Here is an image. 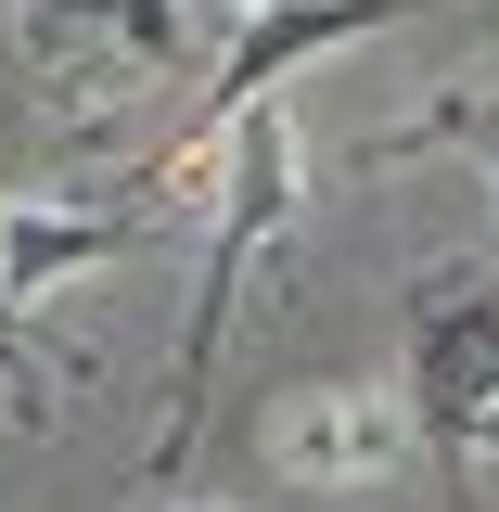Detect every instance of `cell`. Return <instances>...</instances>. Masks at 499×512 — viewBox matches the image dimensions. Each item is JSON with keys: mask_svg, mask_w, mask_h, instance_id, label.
<instances>
[{"mask_svg": "<svg viewBox=\"0 0 499 512\" xmlns=\"http://www.w3.org/2000/svg\"><path fill=\"white\" fill-rule=\"evenodd\" d=\"M295 218V128L282 103H244L218 128V231H205V282H192V333H180V397H167V436H154V474H180L192 436H205V384H218V333H231V295H244L256 244Z\"/></svg>", "mask_w": 499, "mask_h": 512, "instance_id": "cell-1", "label": "cell"}, {"mask_svg": "<svg viewBox=\"0 0 499 512\" xmlns=\"http://www.w3.org/2000/svg\"><path fill=\"white\" fill-rule=\"evenodd\" d=\"M13 52L52 116H116L192 64L180 0H13Z\"/></svg>", "mask_w": 499, "mask_h": 512, "instance_id": "cell-2", "label": "cell"}, {"mask_svg": "<svg viewBox=\"0 0 499 512\" xmlns=\"http://www.w3.org/2000/svg\"><path fill=\"white\" fill-rule=\"evenodd\" d=\"M410 410L436 461H474L499 410V256H448L410 282Z\"/></svg>", "mask_w": 499, "mask_h": 512, "instance_id": "cell-3", "label": "cell"}, {"mask_svg": "<svg viewBox=\"0 0 499 512\" xmlns=\"http://www.w3.org/2000/svg\"><path fill=\"white\" fill-rule=\"evenodd\" d=\"M410 448H423V410L384 384H308L269 410V474H308V487H372Z\"/></svg>", "mask_w": 499, "mask_h": 512, "instance_id": "cell-4", "label": "cell"}, {"mask_svg": "<svg viewBox=\"0 0 499 512\" xmlns=\"http://www.w3.org/2000/svg\"><path fill=\"white\" fill-rule=\"evenodd\" d=\"M397 13H436V0H256L244 26H231V52H218V90H205V128H231L244 103H269L295 64L346 52V39H372Z\"/></svg>", "mask_w": 499, "mask_h": 512, "instance_id": "cell-5", "label": "cell"}, {"mask_svg": "<svg viewBox=\"0 0 499 512\" xmlns=\"http://www.w3.org/2000/svg\"><path fill=\"white\" fill-rule=\"evenodd\" d=\"M154 231V205H128V218H64V205H13V231H0V295L26 308V295H52L77 269H103Z\"/></svg>", "mask_w": 499, "mask_h": 512, "instance_id": "cell-6", "label": "cell"}, {"mask_svg": "<svg viewBox=\"0 0 499 512\" xmlns=\"http://www.w3.org/2000/svg\"><path fill=\"white\" fill-rule=\"evenodd\" d=\"M474 154H487V180H499V128H474Z\"/></svg>", "mask_w": 499, "mask_h": 512, "instance_id": "cell-7", "label": "cell"}, {"mask_svg": "<svg viewBox=\"0 0 499 512\" xmlns=\"http://www.w3.org/2000/svg\"><path fill=\"white\" fill-rule=\"evenodd\" d=\"M0 231H13V192H0ZM0 308H13V295H0Z\"/></svg>", "mask_w": 499, "mask_h": 512, "instance_id": "cell-8", "label": "cell"}, {"mask_svg": "<svg viewBox=\"0 0 499 512\" xmlns=\"http://www.w3.org/2000/svg\"><path fill=\"white\" fill-rule=\"evenodd\" d=\"M474 448H499V410H487V436H474Z\"/></svg>", "mask_w": 499, "mask_h": 512, "instance_id": "cell-9", "label": "cell"}, {"mask_svg": "<svg viewBox=\"0 0 499 512\" xmlns=\"http://www.w3.org/2000/svg\"><path fill=\"white\" fill-rule=\"evenodd\" d=\"M244 13H256V0H244Z\"/></svg>", "mask_w": 499, "mask_h": 512, "instance_id": "cell-10", "label": "cell"}]
</instances>
